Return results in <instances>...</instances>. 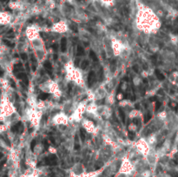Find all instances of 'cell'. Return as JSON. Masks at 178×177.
Masks as SVG:
<instances>
[{
	"mask_svg": "<svg viewBox=\"0 0 178 177\" xmlns=\"http://www.w3.org/2000/svg\"><path fill=\"white\" fill-rule=\"evenodd\" d=\"M80 135H81L82 141L84 142V139H85V131H84V129H81V130H80Z\"/></svg>",
	"mask_w": 178,
	"mask_h": 177,
	"instance_id": "obj_9",
	"label": "cell"
},
{
	"mask_svg": "<svg viewBox=\"0 0 178 177\" xmlns=\"http://www.w3.org/2000/svg\"><path fill=\"white\" fill-rule=\"evenodd\" d=\"M95 79H96V75H95V73L93 71H90L89 76H88V85H89V87L92 86L94 82H95Z\"/></svg>",
	"mask_w": 178,
	"mask_h": 177,
	"instance_id": "obj_1",
	"label": "cell"
},
{
	"mask_svg": "<svg viewBox=\"0 0 178 177\" xmlns=\"http://www.w3.org/2000/svg\"><path fill=\"white\" fill-rule=\"evenodd\" d=\"M66 49H67V41H66L65 38H63L61 39V50H62V52H65Z\"/></svg>",
	"mask_w": 178,
	"mask_h": 177,
	"instance_id": "obj_2",
	"label": "cell"
},
{
	"mask_svg": "<svg viewBox=\"0 0 178 177\" xmlns=\"http://www.w3.org/2000/svg\"><path fill=\"white\" fill-rule=\"evenodd\" d=\"M21 58L23 59V61H25V60L27 59V55L25 54V53H22V54H21Z\"/></svg>",
	"mask_w": 178,
	"mask_h": 177,
	"instance_id": "obj_14",
	"label": "cell"
},
{
	"mask_svg": "<svg viewBox=\"0 0 178 177\" xmlns=\"http://www.w3.org/2000/svg\"><path fill=\"white\" fill-rule=\"evenodd\" d=\"M155 74H156V77H157V78H158L159 80H163V79H164V77L159 72L158 70H155Z\"/></svg>",
	"mask_w": 178,
	"mask_h": 177,
	"instance_id": "obj_10",
	"label": "cell"
},
{
	"mask_svg": "<svg viewBox=\"0 0 178 177\" xmlns=\"http://www.w3.org/2000/svg\"><path fill=\"white\" fill-rule=\"evenodd\" d=\"M88 66H89V62L87 61V60H84V61L82 62V64H81L82 69H85Z\"/></svg>",
	"mask_w": 178,
	"mask_h": 177,
	"instance_id": "obj_6",
	"label": "cell"
},
{
	"mask_svg": "<svg viewBox=\"0 0 178 177\" xmlns=\"http://www.w3.org/2000/svg\"><path fill=\"white\" fill-rule=\"evenodd\" d=\"M133 123H134V124H135V125H137V123H138V120L136 119V118H135V119L133 120Z\"/></svg>",
	"mask_w": 178,
	"mask_h": 177,
	"instance_id": "obj_23",
	"label": "cell"
},
{
	"mask_svg": "<svg viewBox=\"0 0 178 177\" xmlns=\"http://www.w3.org/2000/svg\"><path fill=\"white\" fill-rule=\"evenodd\" d=\"M134 136H135V134L133 133V132H130L129 133V138L131 139V140H133V138H134Z\"/></svg>",
	"mask_w": 178,
	"mask_h": 177,
	"instance_id": "obj_15",
	"label": "cell"
},
{
	"mask_svg": "<svg viewBox=\"0 0 178 177\" xmlns=\"http://www.w3.org/2000/svg\"><path fill=\"white\" fill-rule=\"evenodd\" d=\"M48 96H49V95H48L47 93H42V94L39 96V99H41V100H45V99L48 98Z\"/></svg>",
	"mask_w": 178,
	"mask_h": 177,
	"instance_id": "obj_7",
	"label": "cell"
},
{
	"mask_svg": "<svg viewBox=\"0 0 178 177\" xmlns=\"http://www.w3.org/2000/svg\"><path fill=\"white\" fill-rule=\"evenodd\" d=\"M79 62H80V59H79V58H77V59L75 60V65L78 66V64H79Z\"/></svg>",
	"mask_w": 178,
	"mask_h": 177,
	"instance_id": "obj_18",
	"label": "cell"
},
{
	"mask_svg": "<svg viewBox=\"0 0 178 177\" xmlns=\"http://www.w3.org/2000/svg\"><path fill=\"white\" fill-rule=\"evenodd\" d=\"M53 59H54V60H57V59H58V55L55 54L54 56H53Z\"/></svg>",
	"mask_w": 178,
	"mask_h": 177,
	"instance_id": "obj_25",
	"label": "cell"
},
{
	"mask_svg": "<svg viewBox=\"0 0 178 177\" xmlns=\"http://www.w3.org/2000/svg\"><path fill=\"white\" fill-rule=\"evenodd\" d=\"M43 144H44V147H45V149H47V148H48V146H49V144H48V142H47V140H44V141H43Z\"/></svg>",
	"mask_w": 178,
	"mask_h": 177,
	"instance_id": "obj_19",
	"label": "cell"
},
{
	"mask_svg": "<svg viewBox=\"0 0 178 177\" xmlns=\"http://www.w3.org/2000/svg\"><path fill=\"white\" fill-rule=\"evenodd\" d=\"M77 54H78V56H83V55L84 54V48L82 46H80V45H78V46Z\"/></svg>",
	"mask_w": 178,
	"mask_h": 177,
	"instance_id": "obj_4",
	"label": "cell"
},
{
	"mask_svg": "<svg viewBox=\"0 0 178 177\" xmlns=\"http://www.w3.org/2000/svg\"><path fill=\"white\" fill-rule=\"evenodd\" d=\"M161 106V104L159 103V102H157V104H156V108H159Z\"/></svg>",
	"mask_w": 178,
	"mask_h": 177,
	"instance_id": "obj_26",
	"label": "cell"
},
{
	"mask_svg": "<svg viewBox=\"0 0 178 177\" xmlns=\"http://www.w3.org/2000/svg\"><path fill=\"white\" fill-rule=\"evenodd\" d=\"M43 66H44V68L47 69V71L49 72L50 74H51V72H50V70L52 69V66H51V64H50V63L49 61H46L44 63H43Z\"/></svg>",
	"mask_w": 178,
	"mask_h": 177,
	"instance_id": "obj_3",
	"label": "cell"
},
{
	"mask_svg": "<svg viewBox=\"0 0 178 177\" xmlns=\"http://www.w3.org/2000/svg\"><path fill=\"white\" fill-rule=\"evenodd\" d=\"M4 43H5V44H6V45H8V46H10V47L14 46V44H13V43H10V42H8L7 40H4Z\"/></svg>",
	"mask_w": 178,
	"mask_h": 177,
	"instance_id": "obj_13",
	"label": "cell"
},
{
	"mask_svg": "<svg viewBox=\"0 0 178 177\" xmlns=\"http://www.w3.org/2000/svg\"><path fill=\"white\" fill-rule=\"evenodd\" d=\"M35 145H36V140H33V141H32V142H31V149H34Z\"/></svg>",
	"mask_w": 178,
	"mask_h": 177,
	"instance_id": "obj_16",
	"label": "cell"
},
{
	"mask_svg": "<svg viewBox=\"0 0 178 177\" xmlns=\"http://www.w3.org/2000/svg\"><path fill=\"white\" fill-rule=\"evenodd\" d=\"M52 48H53V50H54L55 51H57V50H58V44H53V45H52Z\"/></svg>",
	"mask_w": 178,
	"mask_h": 177,
	"instance_id": "obj_21",
	"label": "cell"
},
{
	"mask_svg": "<svg viewBox=\"0 0 178 177\" xmlns=\"http://www.w3.org/2000/svg\"><path fill=\"white\" fill-rule=\"evenodd\" d=\"M150 119H151V114L150 113H148L147 115H145V116H144V123H147Z\"/></svg>",
	"mask_w": 178,
	"mask_h": 177,
	"instance_id": "obj_8",
	"label": "cell"
},
{
	"mask_svg": "<svg viewBox=\"0 0 178 177\" xmlns=\"http://www.w3.org/2000/svg\"><path fill=\"white\" fill-rule=\"evenodd\" d=\"M26 77V75L24 73H19L18 74V76H17V77L18 78H19V79H23V78H24V77Z\"/></svg>",
	"mask_w": 178,
	"mask_h": 177,
	"instance_id": "obj_12",
	"label": "cell"
},
{
	"mask_svg": "<svg viewBox=\"0 0 178 177\" xmlns=\"http://www.w3.org/2000/svg\"><path fill=\"white\" fill-rule=\"evenodd\" d=\"M26 69H27V70H30V69H29V64H28V63H26Z\"/></svg>",
	"mask_w": 178,
	"mask_h": 177,
	"instance_id": "obj_27",
	"label": "cell"
},
{
	"mask_svg": "<svg viewBox=\"0 0 178 177\" xmlns=\"http://www.w3.org/2000/svg\"><path fill=\"white\" fill-rule=\"evenodd\" d=\"M119 114H120L121 117H122V119H123V122H125V115H124V112L123 111V109H119Z\"/></svg>",
	"mask_w": 178,
	"mask_h": 177,
	"instance_id": "obj_11",
	"label": "cell"
},
{
	"mask_svg": "<svg viewBox=\"0 0 178 177\" xmlns=\"http://www.w3.org/2000/svg\"><path fill=\"white\" fill-rule=\"evenodd\" d=\"M80 149V146H79V145H78V144H77V145H75V149Z\"/></svg>",
	"mask_w": 178,
	"mask_h": 177,
	"instance_id": "obj_24",
	"label": "cell"
},
{
	"mask_svg": "<svg viewBox=\"0 0 178 177\" xmlns=\"http://www.w3.org/2000/svg\"><path fill=\"white\" fill-rule=\"evenodd\" d=\"M133 69L135 70V72H138V66H133Z\"/></svg>",
	"mask_w": 178,
	"mask_h": 177,
	"instance_id": "obj_20",
	"label": "cell"
},
{
	"mask_svg": "<svg viewBox=\"0 0 178 177\" xmlns=\"http://www.w3.org/2000/svg\"><path fill=\"white\" fill-rule=\"evenodd\" d=\"M10 82H11V85H12V86H13V87L15 88L16 84H15V83H14V81H13V80H10Z\"/></svg>",
	"mask_w": 178,
	"mask_h": 177,
	"instance_id": "obj_22",
	"label": "cell"
},
{
	"mask_svg": "<svg viewBox=\"0 0 178 177\" xmlns=\"http://www.w3.org/2000/svg\"><path fill=\"white\" fill-rule=\"evenodd\" d=\"M89 56H90V58H91V59H92L94 62L98 61V58H97V55L95 54V53H94V51H92V50H90V52H89Z\"/></svg>",
	"mask_w": 178,
	"mask_h": 177,
	"instance_id": "obj_5",
	"label": "cell"
},
{
	"mask_svg": "<svg viewBox=\"0 0 178 177\" xmlns=\"http://www.w3.org/2000/svg\"><path fill=\"white\" fill-rule=\"evenodd\" d=\"M23 81L25 84H28V83H29V80H28L27 77H25L24 78H23Z\"/></svg>",
	"mask_w": 178,
	"mask_h": 177,
	"instance_id": "obj_17",
	"label": "cell"
}]
</instances>
